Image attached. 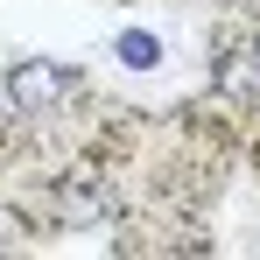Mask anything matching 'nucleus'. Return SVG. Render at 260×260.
<instances>
[{"instance_id": "f257e3e1", "label": "nucleus", "mask_w": 260, "mask_h": 260, "mask_svg": "<svg viewBox=\"0 0 260 260\" xmlns=\"http://www.w3.org/2000/svg\"><path fill=\"white\" fill-rule=\"evenodd\" d=\"M63 99V71L56 63H21L14 78H7V106L14 113H49Z\"/></svg>"}, {"instance_id": "f03ea898", "label": "nucleus", "mask_w": 260, "mask_h": 260, "mask_svg": "<svg viewBox=\"0 0 260 260\" xmlns=\"http://www.w3.org/2000/svg\"><path fill=\"white\" fill-rule=\"evenodd\" d=\"M63 218H78V225L113 218V190H106V183H91V176H71V183H63Z\"/></svg>"}, {"instance_id": "7ed1b4c3", "label": "nucleus", "mask_w": 260, "mask_h": 260, "mask_svg": "<svg viewBox=\"0 0 260 260\" xmlns=\"http://www.w3.org/2000/svg\"><path fill=\"white\" fill-rule=\"evenodd\" d=\"M218 85L232 91V99H260V56H225Z\"/></svg>"}, {"instance_id": "20e7f679", "label": "nucleus", "mask_w": 260, "mask_h": 260, "mask_svg": "<svg viewBox=\"0 0 260 260\" xmlns=\"http://www.w3.org/2000/svg\"><path fill=\"white\" fill-rule=\"evenodd\" d=\"M155 56H162V49H155V36H141V28H127V36H120V63H127V71H148Z\"/></svg>"}]
</instances>
